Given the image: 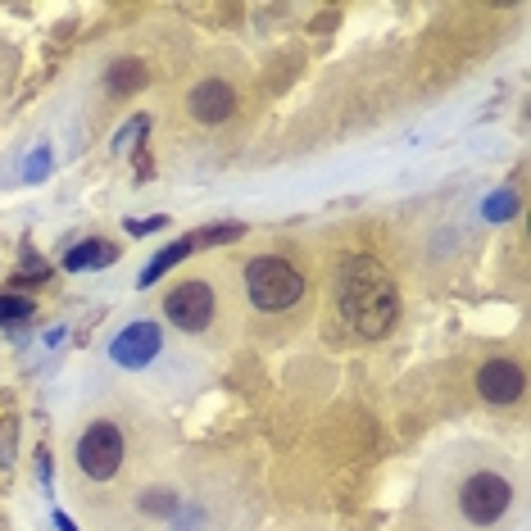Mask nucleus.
<instances>
[{
  "label": "nucleus",
  "mask_w": 531,
  "mask_h": 531,
  "mask_svg": "<svg viewBox=\"0 0 531 531\" xmlns=\"http://www.w3.org/2000/svg\"><path fill=\"white\" fill-rule=\"evenodd\" d=\"M336 309L350 323V332H359L364 341H382L400 323V286L377 259L359 255L336 277Z\"/></svg>",
  "instance_id": "nucleus-1"
},
{
  "label": "nucleus",
  "mask_w": 531,
  "mask_h": 531,
  "mask_svg": "<svg viewBox=\"0 0 531 531\" xmlns=\"http://www.w3.org/2000/svg\"><path fill=\"white\" fill-rule=\"evenodd\" d=\"M305 291H309V282L291 259L259 255L246 264V295L259 314H286V309H295L305 300Z\"/></svg>",
  "instance_id": "nucleus-2"
},
{
  "label": "nucleus",
  "mask_w": 531,
  "mask_h": 531,
  "mask_svg": "<svg viewBox=\"0 0 531 531\" xmlns=\"http://www.w3.org/2000/svg\"><path fill=\"white\" fill-rule=\"evenodd\" d=\"M123 454H128L123 427L109 423V418H96V423L82 427L73 459H78V468H82L87 482H114L118 468H123Z\"/></svg>",
  "instance_id": "nucleus-3"
},
{
  "label": "nucleus",
  "mask_w": 531,
  "mask_h": 531,
  "mask_svg": "<svg viewBox=\"0 0 531 531\" xmlns=\"http://www.w3.org/2000/svg\"><path fill=\"white\" fill-rule=\"evenodd\" d=\"M513 509V486L504 472H472L459 486V513L472 527H495L504 513Z\"/></svg>",
  "instance_id": "nucleus-4"
},
{
  "label": "nucleus",
  "mask_w": 531,
  "mask_h": 531,
  "mask_svg": "<svg viewBox=\"0 0 531 531\" xmlns=\"http://www.w3.org/2000/svg\"><path fill=\"white\" fill-rule=\"evenodd\" d=\"M218 314V295L214 286L205 282V277H182V282L168 286L164 295V318L177 327V332H209V323H214Z\"/></svg>",
  "instance_id": "nucleus-5"
},
{
  "label": "nucleus",
  "mask_w": 531,
  "mask_h": 531,
  "mask_svg": "<svg viewBox=\"0 0 531 531\" xmlns=\"http://www.w3.org/2000/svg\"><path fill=\"white\" fill-rule=\"evenodd\" d=\"M522 391H527V373H522L518 359H486V364L477 368V395H482L486 404L509 409V404L522 400Z\"/></svg>",
  "instance_id": "nucleus-6"
},
{
  "label": "nucleus",
  "mask_w": 531,
  "mask_h": 531,
  "mask_svg": "<svg viewBox=\"0 0 531 531\" xmlns=\"http://www.w3.org/2000/svg\"><path fill=\"white\" fill-rule=\"evenodd\" d=\"M159 345H164V332H159L155 323H132L123 327V332L114 336V345H109V359H114L118 368H146L150 359L159 354Z\"/></svg>",
  "instance_id": "nucleus-7"
},
{
  "label": "nucleus",
  "mask_w": 531,
  "mask_h": 531,
  "mask_svg": "<svg viewBox=\"0 0 531 531\" xmlns=\"http://www.w3.org/2000/svg\"><path fill=\"white\" fill-rule=\"evenodd\" d=\"M187 109H191V118H196V123H205V128H218V123H227V118L236 114V91L227 87L223 78H205L187 96Z\"/></svg>",
  "instance_id": "nucleus-8"
},
{
  "label": "nucleus",
  "mask_w": 531,
  "mask_h": 531,
  "mask_svg": "<svg viewBox=\"0 0 531 531\" xmlns=\"http://www.w3.org/2000/svg\"><path fill=\"white\" fill-rule=\"evenodd\" d=\"M146 82H150V73H146L141 59H114V64L105 69V91H109V96H137Z\"/></svg>",
  "instance_id": "nucleus-9"
},
{
  "label": "nucleus",
  "mask_w": 531,
  "mask_h": 531,
  "mask_svg": "<svg viewBox=\"0 0 531 531\" xmlns=\"http://www.w3.org/2000/svg\"><path fill=\"white\" fill-rule=\"evenodd\" d=\"M114 259H118L114 241H82L78 250L64 255V268H69V273H82V268H109Z\"/></svg>",
  "instance_id": "nucleus-10"
},
{
  "label": "nucleus",
  "mask_w": 531,
  "mask_h": 531,
  "mask_svg": "<svg viewBox=\"0 0 531 531\" xmlns=\"http://www.w3.org/2000/svg\"><path fill=\"white\" fill-rule=\"evenodd\" d=\"M191 255H196V241H191V236H182V241L164 246V250H159V255L146 264V273H141V286H155L159 277H164V273H173V268L182 264V259H191Z\"/></svg>",
  "instance_id": "nucleus-11"
},
{
  "label": "nucleus",
  "mask_w": 531,
  "mask_h": 531,
  "mask_svg": "<svg viewBox=\"0 0 531 531\" xmlns=\"http://www.w3.org/2000/svg\"><path fill=\"white\" fill-rule=\"evenodd\" d=\"M37 314V305H32L28 295H0V327H14V323H28V318Z\"/></svg>",
  "instance_id": "nucleus-12"
},
{
  "label": "nucleus",
  "mask_w": 531,
  "mask_h": 531,
  "mask_svg": "<svg viewBox=\"0 0 531 531\" xmlns=\"http://www.w3.org/2000/svg\"><path fill=\"white\" fill-rule=\"evenodd\" d=\"M241 236H246L241 223H223V227H205V232H196L191 241H196V246H227V241H241Z\"/></svg>",
  "instance_id": "nucleus-13"
},
{
  "label": "nucleus",
  "mask_w": 531,
  "mask_h": 531,
  "mask_svg": "<svg viewBox=\"0 0 531 531\" xmlns=\"http://www.w3.org/2000/svg\"><path fill=\"white\" fill-rule=\"evenodd\" d=\"M513 214H518V191H495V196L486 200V218H491V223H509Z\"/></svg>",
  "instance_id": "nucleus-14"
},
{
  "label": "nucleus",
  "mask_w": 531,
  "mask_h": 531,
  "mask_svg": "<svg viewBox=\"0 0 531 531\" xmlns=\"http://www.w3.org/2000/svg\"><path fill=\"white\" fill-rule=\"evenodd\" d=\"M14 445H19V423L5 418L0 423V468H14Z\"/></svg>",
  "instance_id": "nucleus-15"
},
{
  "label": "nucleus",
  "mask_w": 531,
  "mask_h": 531,
  "mask_svg": "<svg viewBox=\"0 0 531 531\" xmlns=\"http://www.w3.org/2000/svg\"><path fill=\"white\" fill-rule=\"evenodd\" d=\"M141 509L146 513H173L177 500H173V491H146L141 495Z\"/></svg>",
  "instance_id": "nucleus-16"
},
{
  "label": "nucleus",
  "mask_w": 531,
  "mask_h": 531,
  "mask_svg": "<svg viewBox=\"0 0 531 531\" xmlns=\"http://www.w3.org/2000/svg\"><path fill=\"white\" fill-rule=\"evenodd\" d=\"M46 164H50V150H37V155L28 159V182H37V177L46 173Z\"/></svg>",
  "instance_id": "nucleus-17"
},
{
  "label": "nucleus",
  "mask_w": 531,
  "mask_h": 531,
  "mask_svg": "<svg viewBox=\"0 0 531 531\" xmlns=\"http://www.w3.org/2000/svg\"><path fill=\"white\" fill-rule=\"evenodd\" d=\"M159 227H164V218H146V223H137V218H132L128 232L132 236H146V232H159Z\"/></svg>",
  "instance_id": "nucleus-18"
},
{
  "label": "nucleus",
  "mask_w": 531,
  "mask_h": 531,
  "mask_svg": "<svg viewBox=\"0 0 531 531\" xmlns=\"http://www.w3.org/2000/svg\"><path fill=\"white\" fill-rule=\"evenodd\" d=\"M141 132H146V118H137V123H128V128L118 132V141H114V146H128V141H132V137H141Z\"/></svg>",
  "instance_id": "nucleus-19"
},
{
  "label": "nucleus",
  "mask_w": 531,
  "mask_h": 531,
  "mask_svg": "<svg viewBox=\"0 0 531 531\" xmlns=\"http://www.w3.org/2000/svg\"><path fill=\"white\" fill-rule=\"evenodd\" d=\"M55 527L59 531H78V527H73V518H64V513H55Z\"/></svg>",
  "instance_id": "nucleus-20"
}]
</instances>
